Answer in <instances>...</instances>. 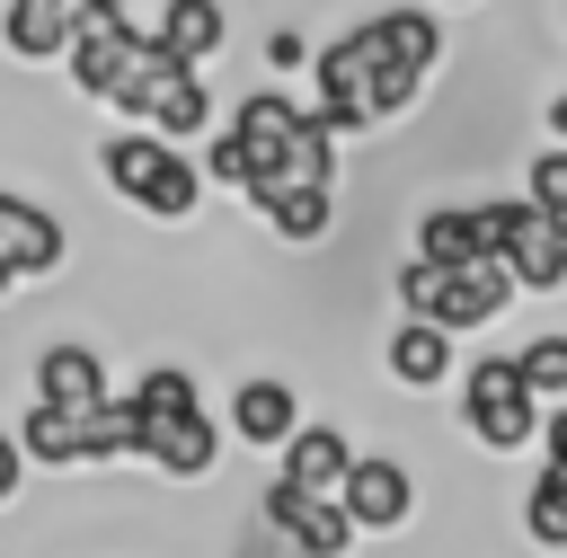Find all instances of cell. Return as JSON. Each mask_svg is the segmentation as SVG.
Instances as JSON below:
<instances>
[{
    "mask_svg": "<svg viewBox=\"0 0 567 558\" xmlns=\"http://www.w3.org/2000/svg\"><path fill=\"white\" fill-rule=\"evenodd\" d=\"M434 71H416L390 35H381V18H363V27H346L337 44H319L310 53V97H319V115L354 142V133H381V124H399L408 106H416V89H425Z\"/></svg>",
    "mask_w": 567,
    "mask_h": 558,
    "instance_id": "1",
    "label": "cell"
},
{
    "mask_svg": "<svg viewBox=\"0 0 567 558\" xmlns=\"http://www.w3.org/2000/svg\"><path fill=\"white\" fill-rule=\"evenodd\" d=\"M230 133L248 151V186L239 195H266V186H337L346 133L319 106H301L292 89H248L239 115H230Z\"/></svg>",
    "mask_w": 567,
    "mask_h": 558,
    "instance_id": "2",
    "label": "cell"
},
{
    "mask_svg": "<svg viewBox=\"0 0 567 558\" xmlns=\"http://www.w3.org/2000/svg\"><path fill=\"white\" fill-rule=\"evenodd\" d=\"M124 425H133V461H151L168 478H204L221 461V434H213V416H204V399L177 363H159L124 390Z\"/></svg>",
    "mask_w": 567,
    "mask_h": 558,
    "instance_id": "3",
    "label": "cell"
},
{
    "mask_svg": "<svg viewBox=\"0 0 567 558\" xmlns=\"http://www.w3.org/2000/svg\"><path fill=\"white\" fill-rule=\"evenodd\" d=\"M97 168H106V186L133 204V213H151V221H195V204H204V159H186V142H168V133H151V124H133V133H106L97 142Z\"/></svg>",
    "mask_w": 567,
    "mask_h": 558,
    "instance_id": "4",
    "label": "cell"
},
{
    "mask_svg": "<svg viewBox=\"0 0 567 558\" xmlns=\"http://www.w3.org/2000/svg\"><path fill=\"white\" fill-rule=\"evenodd\" d=\"M540 416H549V399L523 381L514 354H478L461 372V434L478 452H532L540 443Z\"/></svg>",
    "mask_w": 567,
    "mask_h": 558,
    "instance_id": "5",
    "label": "cell"
},
{
    "mask_svg": "<svg viewBox=\"0 0 567 558\" xmlns=\"http://www.w3.org/2000/svg\"><path fill=\"white\" fill-rule=\"evenodd\" d=\"M106 106H115V115H133V124H151V133H168V142H195V133L213 124L204 62H177V53H151V62H142Z\"/></svg>",
    "mask_w": 567,
    "mask_h": 558,
    "instance_id": "6",
    "label": "cell"
},
{
    "mask_svg": "<svg viewBox=\"0 0 567 558\" xmlns=\"http://www.w3.org/2000/svg\"><path fill=\"white\" fill-rule=\"evenodd\" d=\"M151 53H159V35H151V27H133V18L106 0L97 18H80V35H71V53H62V62H71V89L106 106V97L151 62Z\"/></svg>",
    "mask_w": 567,
    "mask_h": 558,
    "instance_id": "7",
    "label": "cell"
},
{
    "mask_svg": "<svg viewBox=\"0 0 567 558\" xmlns=\"http://www.w3.org/2000/svg\"><path fill=\"white\" fill-rule=\"evenodd\" d=\"M257 514L275 523V540H284L292 558H346V549L363 540L354 514H346V496H319V487H292V478H275Z\"/></svg>",
    "mask_w": 567,
    "mask_h": 558,
    "instance_id": "8",
    "label": "cell"
},
{
    "mask_svg": "<svg viewBox=\"0 0 567 558\" xmlns=\"http://www.w3.org/2000/svg\"><path fill=\"white\" fill-rule=\"evenodd\" d=\"M346 514H354V531L363 540H399L408 523H416V478H408V461H390V452H354V469H346Z\"/></svg>",
    "mask_w": 567,
    "mask_h": 558,
    "instance_id": "9",
    "label": "cell"
},
{
    "mask_svg": "<svg viewBox=\"0 0 567 558\" xmlns=\"http://www.w3.org/2000/svg\"><path fill=\"white\" fill-rule=\"evenodd\" d=\"M523 283H514V266L505 257H461V266H443V292H434V319L452 328V337H478V328H496L505 319V301H514Z\"/></svg>",
    "mask_w": 567,
    "mask_h": 558,
    "instance_id": "10",
    "label": "cell"
},
{
    "mask_svg": "<svg viewBox=\"0 0 567 558\" xmlns=\"http://www.w3.org/2000/svg\"><path fill=\"white\" fill-rule=\"evenodd\" d=\"M53 266H62V221L0 186V301L18 283H35V275H53Z\"/></svg>",
    "mask_w": 567,
    "mask_h": 558,
    "instance_id": "11",
    "label": "cell"
},
{
    "mask_svg": "<svg viewBox=\"0 0 567 558\" xmlns=\"http://www.w3.org/2000/svg\"><path fill=\"white\" fill-rule=\"evenodd\" d=\"M97 9L106 0H9L0 9V44H9V62H62L80 18H97Z\"/></svg>",
    "mask_w": 567,
    "mask_h": 558,
    "instance_id": "12",
    "label": "cell"
},
{
    "mask_svg": "<svg viewBox=\"0 0 567 558\" xmlns=\"http://www.w3.org/2000/svg\"><path fill=\"white\" fill-rule=\"evenodd\" d=\"M381 363H390V381H399V390H443V381H452V363H461V345H452V328H443V319H416V310H408V319L390 328Z\"/></svg>",
    "mask_w": 567,
    "mask_h": 558,
    "instance_id": "13",
    "label": "cell"
},
{
    "mask_svg": "<svg viewBox=\"0 0 567 558\" xmlns=\"http://www.w3.org/2000/svg\"><path fill=\"white\" fill-rule=\"evenodd\" d=\"M301 425V407H292V381H275V372H248L239 390H230V434L248 443V452H284V434Z\"/></svg>",
    "mask_w": 567,
    "mask_h": 558,
    "instance_id": "14",
    "label": "cell"
},
{
    "mask_svg": "<svg viewBox=\"0 0 567 558\" xmlns=\"http://www.w3.org/2000/svg\"><path fill=\"white\" fill-rule=\"evenodd\" d=\"M97 416V407H89ZM89 416L80 407H53V399H35L27 416H18V443H27V461L35 469H80V461H97V443H89Z\"/></svg>",
    "mask_w": 567,
    "mask_h": 558,
    "instance_id": "15",
    "label": "cell"
},
{
    "mask_svg": "<svg viewBox=\"0 0 567 558\" xmlns=\"http://www.w3.org/2000/svg\"><path fill=\"white\" fill-rule=\"evenodd\" d=\"M257 213H266V230L284 239V248H319L328 230H337V186H266V195H248Z\"/></svg>",
    "mask_w": 567,
    "mask_h": 558,
    "instance_id": "16",
    "label": "cell"
},
{
    "mask_svg": "<svg viewBox=\"0 0 567 558\" xmlns=\"http://www.w3.org/2000/svg\"><path fill=\"white\" fill-rule=\"evenodd\" d=\"M35 399H53V407H106L115 390H106V354H89V345H44L35 354Z\"/></svg>",
    "mask_w": 567,
    "mask_h": 558,
    "instance_id": "17",
    "label": "cell"
},
{
    "mask_svg": "<svg viewBox=\"0 0 567 558\" xmlns=\"http://www.w3.org/2000/svg\"><path fill=\"white\" fill-rule=\"evenodd\" d=\"M346 469H354V443H346L337 425H292V434H284V469H275V478L337 496V487H346Z\"/></svg>",
    "mask_w": 567,
    "mask_h": 558,
    "instance_id": "18",
    "label": "cell"
},
{
    "mask_svg": "<svg viewBox=\"0 0 567 558\" xmlns=\"http://www.w3.org/2000/svg\"><path fill=\"white\" fill-rule=\"evenodd\" d=\"M505 266H514L523 292H558V283H567V221H549V213L532 204V221L505 239Z\"/></svg>",
    "mask_w": 567,
    "mask_h": 558,
    "instance_id": "19",
    "label": "cell"
},
{
    "mask_svg": "<svg viewBox=\"0 0 567 558\" xmlns=\"http://www.w3.org/2000/svg\"><path fill=\"white\" fill-rule=\"evenodd\" d=\"M151 35H159V53H177V62H213L221 35H230V18H221V0H168Z\"/></svg>",
    "mask_w": 567,
    "mask_h": 558,
    "instance_id": "20",
    "label": "cell"
},
{
    "mask_svg": "<svg viewBox=\"0 0 567 558\" xmlns=\"http://www.w3.org/2000/svg\"><path fill=\"white\" fill-rule=\"evenodd\" d=\"M416 257H443V266H461V257H496L487 230H478V204H434V213L416 221Z\"/></svg>",
    "mask_w": 567,
    "mask_h": 558,
    "instance_id": "21",
    "label": "cell"
},
{
    "mask_svg": "<svg viewBox=\"0 0 567 558\" xmlns=\"http://www.w3.org/2000/svg\"><path fill=\"white\" fill-rule=\"evenodd\" d=\"M523 531L540 549H567V461H540L532 487H523Z\"/></svg>",
    "mask_w": 567,
    "mask_h": 558,
    "instance_id": "22",
    "label": "cell"
},
{
    "mask_svg": "<svg viewBox=\"0 0 567 558\" xmlns=\"http://www.w3.org/2000/svg\"><path fill=\"white\" fill-rule=\"evenodd\" d=\"M514 363L540 399H567V337H532V345H514Z\"/></svg>",
    "mask_w": 567,
    "mask_h": 558,
    "instance_id": "23",
    "label": "cell"
},
{
    "mask_svg": "<svg viewBox=\"0 0 567 558\" xmlns=\"http://www.w3.org/2000/svg\"><path fill=\"white\" fill-rule=\"evenodd\" d=\"M390 292H399V310L434 319V292H443V257H408V266L390 275Z\"/></svg>",
    "mask_w": 567,
    "mask_h": 558,
    "instance_id": "24",
    "label": "cell"
},
{
    "mask_svg": "<svg viewBox=\"0 0 567 558\" xmlns=\"http://www.w3.org/2000/svg\"><path fill=\"white\" fill-rule=\"evenodd\" d=\"M532 204H540L549 221H567V142H549V151L532 159Z\"/></svg>",
    "mask_w": 567,
    "mask_h": 558,
    "instance_id": "25",
    "label": "cell"
},
{
    "mask_svg": "<svg viewBox=\"0 0 567 558\" xmlns=\"http://www.w3.org/2000/svg\"><path fill=\"white\" fill-rule=\"evenodd\" d=\"M266 62H275V71H301V62H310V35H301V27H275V35H266Z\"/></svg>",
    "mask_w": 567,
    "mask_h": 558,
    "instance_id": "26",
    "label": "cell"
},
{
    "mask_svg": "<svg viewBox=\"0 0 567 558\" xmlns=\"http://www.w3.org/2000/svg\"><path fill=\"white\" fill-rule=\"evenodd\" d=\"M18 478H27V443H18V434H0V505L18 496Z\"/></svg>",
    "mask_w": 567,
    "mask_h": 558,
    "instance_id": "27",
    "label": "cell"
},
{
    "mask_svg": "<svg viewBox=\"0 0 567 558\" xmlns=\"http://www.w3.org/2000/svg\"><path fill=\"white\" fill-rule=\"evenodd\" d=\"M549 142H567V89L549 97Z\"/></svg>",
    "mask_w": 567,
    "mask_h": 558,
    "instance_id": "28",
    "label": "cell"
},
{
    "mask_svg": "<svg viewBox=\"0 0 567 558\" xmlns=\"http://www.w3.org/2000/svg\"><path fill=\"white\" fill-rule=\"evenodd\" d=\"M434 9H470V0H434Z\"/></svg>",
    "mask_w": 567,
    "mask_h": 558,
    "instance_id": "29",
    "label": "cell"
},
{
    "mask_svg": "<svg viewBox=\"0 0 567 558\" xmlns=\"http://www.w3.org/2000/svg\"><path fill=\"white\" fill-rule=\"evenodd\" d=\"M558 27H567V9H558Z\"/></svg>",
    "mask_w": 567,
    "mask_h": 558,
    "instance_id": "30",
    "label": "cell"
}]
</instances>
